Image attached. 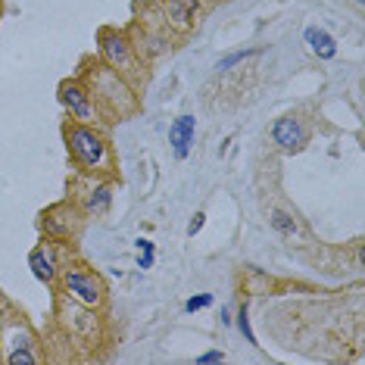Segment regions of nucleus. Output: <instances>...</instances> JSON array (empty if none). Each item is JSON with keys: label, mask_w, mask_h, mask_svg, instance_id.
<instances>
[{"label": "nucleus", "mask_w": 365, "mask_h": 365, "mask_svg": "<svg viewBox=\"0 0 365 365\" xmlns=\"http://www.w3.org/2000/svg\"><path fill=\"white\" fill-rule=\"evenodd\" d=\"M60 103H63V109L69 113L72 122H91V125H97V119H100L97 103H94V97H91V88L81 78L63 81L60 85Z\"/></svg>", "instance_id": "nucleus-6"}, {"label": "nucleus", "mask_w": 365, "mask_h": 365, "mask_svg": "<svg viewBox=\"0 0 365 365\" xmlns=\"http://www.w3.org/2000/svg\"><path fill=\"white\" fill-rule=\"evenodd\" d=\"M137 250H156V247H153V241H147V237H141V241H137Z\"/></svg>", "instance_id": "nucleus-21"}, {"label": "nucleus", "mask_w": 365, "mask_h": 365, "mask_svg": "<svg viewBox=\"0 0 365 365\" xmlns=\"http://www.w3.org/2000/svg\"><path fill=\"white\" fill-rule=\"evenodd\" d=\"M303 41H306V47L312 50V56H318L322 63H328V60H334V56H338V41H334L331 32H324V28L309 25L303 32Z\"/></svg>", "instance_id": "nucleus-10"}, {"label": "nucleus", "mask_w": 365, "mask_h": 365, "mask_svg": "<svg viewBox=\"0 0 365 365\" xmlns=\"http://www.w3.org/2000/svg\"><path fill=\"white\" fill-rule=\"evenodd\" d=\"M203 222H206V212H194V219L188 222V237L200 234V231H203Z\"/></svg>", "instance_id": "nucleus-18"}, {"label": "nucleus", "mask_w": 365, "mask_h": 365, "mask_svg": "<svg viewBox=\"0 0 365 365\" xmlns=\"http://www.w3.org/2000/svg\"><path fill=\"white\" fill-rule=\"evenodd\" d=\"M194 135H197V119L194 115H178V119L169 125V144H172V156H175V159H188L190 156Z\"/></svg>", "instance_id": "nucleus-9"}, {"label": "nucleus", "mask_w": 365, "mask_h": 365, "mask_svg": "<svg viewBox=\"0 0 365 365\" xmlns=\"http://www.w3.org/2000/svg\"><path fill=\"white\" fill-rule=\"evenodd\" d=\"M100 63L109 69H115L119 75H125L129 81H137V56L135 44L115 28H103L100 32Z\"/></svg>", "instance_id": "nucleus-4"}, {"label": "nucleus", "mask_w": 365, "mask_h": 365, "mask_svg": "<svg viewBox=\"0 0 365 365\" xmlns=\"http://www.w3.org/2000/svg\"><path fill=\"white\" fill-rule=\"evenodd\" d=\"M259 54V50H234V54H228V56H222V60H219V72H231V69H234V66H241V63H247V60H250V56H256Z\"/></svg>", "instance_id": "nucleus-14"}, {"label": "nucleus", "mask_w": 365, "mask_h": 365, "mask_svg": "<svg viewBox=\"0 0 365 365\" xmlns=\"http://www.w3.org/2000/svg\"><path fill=\"white\" fill-rule=\"evenodd\" d=\"M81 216H85V212H81L75 203H54V206H47V210L41 212V231H44V237H50V241L66 243L78 234Z\"/></svg>", "instance_id": "nucleus-5"}, {"label": "nucleus", "mask_w": 365, "mask_h": 365, "mask_svg": "<svg viewBox=\"0 0 365 365\" xmlns=\"http://www.w3.org/2000/svg\"><path fill=\"white\" fill-rule=\"evenodd\" d=\"M109 206H113V188L107 181L94 184L88 194L81 197V212L85 216H103V212H109Z\"/></svg>", "instance_id": "nucleus-11"}, {"label": "nucleus", "mask_w": 365, "mask_h": 365, "mask_svg": "<svg viewBox=\"0 0 365 365\" xmlns=\"http://www.w3.org/2000/svg\"><path fill=\"white\" fill-rule=\"evenodd\" d=\"M85 85L91 88V97H94V103H97L100 119L122 122L137 109V94H135V88H131V81L125 78V75H119L115 69L103 66V63H97Z\"/></svg>", "instance_id": "nucleus-2"}, {"label": "nucleus", "mask_w": 365, "mask_h": 365, "mask_svg": "<svg viewBox=\"0 0 365 365\" xmlns=\"http://www.w3.org/2000/svg\"><path fill=\"white\" fill-rule=\"evenodd\" d=\"M219 316H222V324H225V328H228V324H234V318H231V309H228V306H222V312H219Z\"/></svg>", "instance_id": "nucleus-20"}, {"label": "nucleus", "mask_w": 365, "mask_h": 365, "mask_svg": "<svg viewBox=\"0 0 365 365\" xmlns=\"http://www.w3.org/2000/svg\"><path fill=\"white\" fill-rule=\"evenodd\" d=\"M212 306V294H197L184 303V312H200V309H210Z\"/></svg>", "instance_id": "nucleus-16"}, {"label": "nucleus", "mask_w": 365, "mask_h": 365, "mask_svg": "<svg viewBox=\"0 0 365 365\" xmlns=\"http://www.w3.org/2000/svg\"><path fill=\"white\" fill-rule=\"evenodd\" d=\"M234 324H237V331L243 334V340L250 346H256V334H253V328H250V309H247V303H241V309H237V316H234Z\"/></svg>", "instance_id": "nucleus-13"}, {"label": "nucleus", "mask_w": 365, "mask_h": 365, "mask_svg": "<svg viewBox=\"0 0 365 365\" xmlns=\"http://www.w3.org/2000/svg\"><path fill=\"white\" fill-rule=\"evenodd\" d=\"M60 243L63 241H50V237H47V241H41L38 247L28 253V269H32V275L38 278V281L56 284V278H60V272H63Z\"/></svg>", "instance_id": "nucleus-8"}, {"label": "nucleus", "mask_w": 365, "mask_h": 365, "mask_svg": "<svg viewBox=\"0 0 365 365\" xmlns=\"http://www.w3.org/2000/svg\"><path fill=\"white\" fill-rule=\"evenodd\" d=\"M197 362L200 365H210V362H225V350H206L197 356Z\"/></svg>", "instance_id": "nucleus-17"}, {"label": "nucleus", "mask_w": 365, "mask_h": 365, "mask_svg": "<svg viewBox=\"0 0 365 365\" xmlns=\"http://www.w3.org/2000/svg\"><path fill=\"white\" fill-rule=\"evenodd\" d=\"M153 263H156V256H153V250H141V259H137V269H153Z\"/></svg>", "instance_id": "nucleus-19"}, {"label": "nucleus", "mask_w": 365, "mask_h": 365, "mask_svg": "<svg viewBox=\"0 0 365 365\" xmlns=\"http://www.w3.org/2000/svg\"><path fill=\"white\" fill-rule=\"evenodd\" d=\"M272 144L287 156L300 153V150H306V144H309V125H306L297 113L281 115V119H275V125H272Z\"/></svg>", "instance_id": "nucleus-7"}, {"label": "nucleus", "mask_w": 365, "mask_h": 365, "mask_svg": "<svg viewBox=\"0 0 365 365\" xmlns=\"http://www.w3.org/2000/svg\"><path fill=\"white\" fill-rule=\"evenodd\" d=\"M7 362L10 365H34V362H38V353L28 350V346H19V350H7Z\"/></svg>", "instance_id": "nucleus-15"}, {"label": "nucleus", "mask_w": 365, "mask_h": 365, "mask_svg": "<svg viewBox=\"0 0 365 365\" xmlns=\"http://www.w3.org/2000/svg\"><path fill=\"white\" fill-rule=\"evenodd\" d=\"M66 137V150L72 162L88 175H107L113 169V147H109L107 135L91 122H66L63 129Z\"/></svg>", "instance_id": "nucleus-1"}, {"label": "nucleus", "mask_w": 365, "mask_h": 365, "mask_svg": "<svg viewBox=\"0 0 365 365\" xmlns=\"http://www.w3.org/2000/svg\"><path fill=\"white\" fill-rule=\"evenodd\" d=\"M269 222H272V228H275L278 234H284V237H294V234H297V231H300L297 219H294L291 212H284V210H272Z\"/></svg>", "instance_id": "nucleus-12"}, {"label": "nucleus", "mask_w": 365, "mask_h": 365, "mask_svg": "<svg viewBox=\"0 0 365 365\" xmlns=\"http://www.w3.org/2000/svg\"><path fill=\"white\" fill-rule=\"evenodd\" d=\"M60 287L63 294H66L72 303L78 306H88V309H100L103 303H107V287H103L100 275L97 272H91L88 265H63L60 272Z\"/></svg>", "instance_id": "nucleus-3"}]
</instances>
